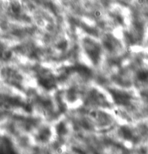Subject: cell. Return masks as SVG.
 Returning <instances> with one entry per match:
<instances>
[{
    "label": "cell",
    "mask_w": 148,
    "mask_h": 154,
    "mask_svg": "<svg viewBox=\"0 0 148 154\" xmlns=\"http://www.w3.org/2000/svg\"><path fill=\"white\" fill-rule=\"evenodd\" d=\"M51 136V130L48 128H44L38 132V133L37 134V136H36V140L39 141V142L46 143L49 140Z\"/></svg>",
    "instance_id": "3"
},
{
    "label": "cell",
    "mask_w": 148,
    "mask_h": 154,
    "mask_svg": "<svg viewBox=\"0 0 148 154\" xmlns=\"http://www.w3.org/2000/svg\"><path fill=\"white\" fill-rule=\"evenodd\" d=\"M137 78L138 79L141 81V82H145V81L147 80L148 79V72L145 71H140L137 74Z\"/></svg>",
    "instance_id": "6"
},
{
    "label": "cell",
    "mask_w": 148,
    "mask_h": 154,
    "mask_svg": "<svg viewBox=\"0 0 148 154\" xmlns=\"http://www.w3.org/2000/svg\"><path fill=\"white\" fill-rule=\"evenodd\" d=\"M66 47H67V43L66 41H62L58 44V48L60 50H64L66 48Z\"/></svg>",
    "instance_id": "7"
},
{
    "label": "cell",
    "mask_w": 148,
    "mask_h": 154,
    "mask_svg": "<svg viewBox=\"0 0 148 154\" xmlns=\"http://www.w3.org/2000/svg\"><path fill=\"white\" fill-rule=\"evenodd\" d=\"M85 51L91 63L94 65H97L99 63L101 57V51L97 43L92 41H86L85 43Z\"/></svg>",
    "instance_id": "1"
},
{
    "label": "cell",
    "mask_w": 148,
    "mask_h": 154,
    "mask_svg": "<svg viewBox=\"0 0 148 154\" xmlns=\"http://www.w3.org/2000/svg\"><path fill=\"white\" fill-rule=\"evenodd\" d=\"M110 93L115 103L118 105H127L130 102L131 96L128 93L116 89H111Z\"/></svg>",
    "instance_id": "2"
},
{
    "label": "cell",
    "mask_w": 148,
    "mask_h": 154,
    "mask_svg": "<svg viewBox=\"0 0 148 154\" xmlns=\"http://www.w3.org/2000/svg\"><path fill=\"white\" fill-rule=\"evenodd\" d=\"M119 133L121 136L123 137L124 140H130L133 137V135L132 131L127 127H121L119 130Z\"/></svg>",
    "instance_id": "4"
},
{
    "label": "cell",
    "mask_w": 148,
    "mask_h": 154,
    "mask_svg": "<svg viewBox=\"0 0 148 154\" xmlns=\"http://www.w3.org/2000/svg\"><path fill=\"white\" fill-rule=\"evenodd\" d=\"M56 133L60 136L65 135L68 133V129L66 127V124L64 122H59L56 126Z\"/></svg>",
    "instance_id": "5"
}]
</instances>
